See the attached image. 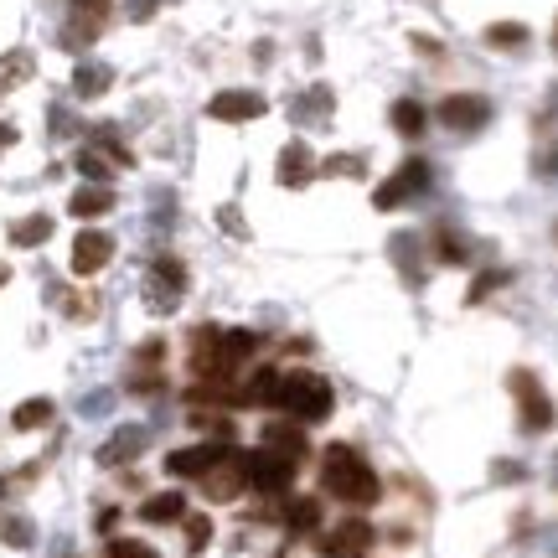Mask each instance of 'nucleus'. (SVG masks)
Here are the masks:
<instances>
[{"label":"nucleus","mask_w":558,"mask_h":558,"mask_svg":"<svg viewBox=\"0 0 558 558\" xmlns=\"http://www.w3.org/2000/svg\"><path fill=\"white\" fill-rule=\"evenodd\" d=\"M321 481L336 502H352V507H372L383 496L378 476H372V465L352 450V445H331L326 460H321Z\"/></svg>","instance_id":"f257e3e1"},{"label":"nucleus","mask_w":558,"mask_h":558,"mask_svg":"<svg viewBox=\"0 0 558 558\" xmlns=\"http://www.w3.org/2000/svg\"><path fill=\"white\" fill-rule=\"evenodd\" d=\"M279 409H290L300 424H321L331 419V383L316 378V372H290L285 383H279Z\"/></svg>","instance_id":"f03ea898"},{"label":"nucleus","mask_w":558,"mask_h":558,"mask_svg":"<svg viewBox=\"0 0 558 558\" xmlns=\"http://www.w3.org/2000/svg\"><path fill=\"white\" fill-rule=\"evenodd\" d=\"M512 393H517V414H522V429H553V403H548V393H543V383L533 378L527 367H517L512 372Z\"/></svg>","instance_id":"7ed1b4c3"},{"label":"nucleus","mask_w":558,"mask_h":558,"mask_svg":"<svg viewBox=\"0 0 558 558\" xmlns=\"http://www.w3.org/2000/svg\"><path fill=\"white\" fill-rule=\"evenodd\" d=\"M181 295H186V264H181L176 254H161V259L150 264L145 300H150V310H171Z\"/></svg>","instance_id":"20e7f679"},{"label":"nucleus","mask_w":558,"mask_h":558,"mask_svg":"<svg viewBox=\"0 0 558 558\" xmlns=\"http://www.w3.org/2000/svg\"><path fill=\"white\" fill-rule=\"evenodd\" d=\"M192 378H197V383H228V367H223V331H217V326H197V331H192Z\"/></svg>","instance_id":"39448f33"},{"label":"nucleus","mask_w":558,"mask_h":558,"mask_svg":"<svg viewBox=\"0 0 558 558\" xmlns=\"http://www.w3.org/2000/svg\"><path fill=\"white\" fill-rule=\"evenodd\" d=\"M290 476H295V460L274 455V450L248 455V486H254V491H264V496H290Z\"/></svg>","instance_id":"423d86ee"},{"label":"nucleus","mask_w":558,"mask_h":558,"mask_svg":"<svg viewBox=\"0 0 558 558\" xmlns=\"http://www.w3.org/2000/svg\"><path fill=\"white\" fill-rule=\"evenodd\" d=\"M424 186H429V166H424V161H409L403 171H393V176L378 186V192H372V207H378V212H393V207L409 202L414 192H424Z\"/></svg>","instance_id":"0eeeda50"},{"label":"nucleus","mask_w":558,"mask_h":558,"mask_svg":"<svg viewBox=\"0 0 558 558\" xmlns=\"http://www.w3.org/2000/svg\"><path fill=\"white\" fill-rule=\"evenodd\" d=\"M486 119H491V104L481 99V93H450V99H440V124L455 130V135L481 130Z\"/></svg>","instance_id":"6e6552de"},{"label":"nucleus","mask_w":558,"mask_h":558,"mask_svg":"<svg viewBox=\"0 0 558 558\" xmlns=\"http://www.w3.org/2000/svg\"><path fill=\"white\" fill-rule=\"evenodd\" d=\"M372 538H378V533H372L362 517H347V522H336L331 533L321 538V553H326V558H367Z\"/></svg>","instance_id":"1a4fd4ad"},{"label":"nucleus","mask_w":558,"mask_h":558,"mask_svg":"<svg viewBox=\"0 0 558 558\" xmlns=\"http://www.w3.org/2000/svg\"><path fill=\"white\" fill-rule=\"evenodd\" d=\"M109 259H114V238H109L104 228H83V233L73 238V274H78V279H93Z\"/></svg>","instance_id":"9d476101"},{"label":"nucleus","mask_w":558,"mask_h":558,"mask_svg":"<svg viewBox=\"0 0 558 558\" xmlns=\"http://www.w3.org/2000/svg\"><path fill=\"white\" fill-rule=\"evenodd\" d=\"M269 104H264V93L254 88H228V93H217V99L207 104L212 119H223V124H248V119H259Z\"/></svg>","instance_id":"9b49d317"},{"label":"nucleus","mask_w":558,"mask_h":558,"mask_svg":"<svg viewBox=\"0 0 558 558\" xmlns=\"http://www.w3.org/2000/svg\"><path fill=\"white\" fill-rule=\"evenodd\" d=\"M248 486V460H238L233 450L223 455V460H217L212 465V471L202 476V491L212 496V502H233V496Z\"/></svg>","instance_id":"f8f14e48"},{"label":"nucleus","mask_w":558,"mask_h":558,"mask_svg":"<svg viewBox=\"0 0 558 558\" xmlns=\"http://www.w3.org/2000/svg\"><path fill=\"white\" fill-rule=\"evenodd\" d=\"M228 455V445H192V450H171L166 455V471L171 476H192V481H202L217 460Z\"/></svg>","instance_id":"ddd939ff"},{"label":"nucleus","mask_w":558,"mask_h":558,"mask_svg":"<svg viewBox=\"0 0 558 558\" xmlns=\"http://www.w3.org/2000/svg\"><path fill=\"white\" fill-rule=\"evenodd\" d=\"M310 176H316V161H310L305 140H290L285 155H279V181H285V186H305Z\"/></svg>","instance_id":"4468645a"},{"label":"nucleus","mask_w":558,"mask_h":558,"mask_svg":"<svg viewBox=\"0 0 558 558\" xmlns=\"http://www.w3.org/2000/svg\"><path fill=\"white\" fill-rule=\"evenodd\" d=\"M264 450L285 455V460H305V455H310L300 424H269V429H264Z\"/></svg>","instance_id":"2eb2a0df"},{"label":"nucleus","mask_w":558,"mask_h":558,"mask_svg":"<svg viewBox=\"0 0 558 558\" xmlns=\"http://www.w3.org/2000/svg\"><path fill=\"white\" fill-rule=\"evenodd\" d=\"M109 207H114V192H109L104 181H88V186H78V192L68 197V212L73 217H104Z\"/></svg>","instance_id":"dca6fc26"},{"label":"nucleus","mask_w":558,"mask_h":558,"mask_svg":"<svg viewBox=\"0 0 558 558\" xmlns=\"http://www.w3.org/2000/svg\"><path fill=\"white\" fill-rule=\"evenodd\" d=\"M109 83H114V68H104V62H78V73H73L78 99H99V93H109Z\"/></svg>","instance_id":"f3484780"},{"label":"nucleus","mask_w":558,"mask_h":558,"mask_svg":"<svg viewBox=\"0 0 558 558\" xmlns=\"http://www.w3.org/2000/svg\"><path fill=\"white\" fill-rule=\"evenodd\" d=\"M52 238V217L47 212H31V217H21V223H11V243L16 248H42Z\"/></svg>","instance_id":"a211bd4d"},{"label":"nucleus","mask_w":558,"mask_h":558,"mask_svg":"<svg viewBox=\"0 0 558 558\" xmlns=\"http://www.w3.org/2000/svg\"><path fill=\"white\" fill-rule=\"evenodd\" d=\"M140 450H145V429H135V424H130V429H119L114 440L99 450V460H104V465H124V460L140 455Z\"/></svg>","instance_id":"6ab92c4d"},{"label":"nucleus","mask_w":558,"mask_h":558,"mask_svg":"<svg viewBox=\"0 0 558 558\" xmlns=\"http://www.w3.org/2000/svg\"><path fill=\"white\" fill-rule=\"evenodd\" d=\"M279 383H285V378H279L274 367L254 372V378H248V388H243V403H259V409H269V403H274V409H279Z\"/></svg>","instance_id":"aec40b11"},{"label":"nucleus","mask_w":558,"mask_h":558,"mask_svg":"<svg viewBox=\"0 0 558 558\" xmlns=\"http://www.w3.org/2000/svg\"><path fill=\"white\" fill-rule=\"evenodd\" d=\"M145 522H181L186 517V496L181 491H161V496H150V502L140 507Z\"/></svg>","instance_id":"412c9836"},{"label":"nucleus","mask_w":558,"mask_h":558,"mask_svg":"<svg viewBox=\"0 0 558 558\" xmlns=\"http://www.w3.org/2000/svg\"><path fill=\"white\" fill-rule=\"evenodd\" d=\"M285 522H290V533H316V527H321V502H316V496H295Z\"/></svg>","instance_id":"4be33fe9"},{"label":"nucleus","mask_w":558,"mask_h":558,"mask_svg":"<svg viewBox=\"0 0 558 558\" xmlns=\"http://www.w3.org/2000/svg\"><path fill=\"white\" fill-rule=\"evenodd\" d=\"M424 124H429V114H424L414 99H398V104H393V130H398V135L414 140V135H424Z\"/></svg>","instance_id":"5701e85b"},{"label":"nucleus","mask_w":558,"mask_h":558,"mask_svg":"<svg viewBox=\"0 0 558 558\" xmlns=\"http://www.w3.org/2000/svg\"><path fill=\"white\" fill-rule=\"evenodd\" d=\"M52 414H57L52 398H26L21 409L11 414V424H16V429H42V424H52Z\"/></svg>","instance_id":"b1692460"},{"label":"nucleus","mask_w":558,"mask_h":558,"mask_svg":"<svg viewBox=\"0 0 558 558\" xmlns=\"http://www.w3.org/2000/svg\"><path fill=\"white\" fill-rule=\"evenodd\" d=\"M248 352H254V336H248V331H223V367H228V378L248 362Z\"/></svg>","instance_id":"393cba45"},{"label":"nucleus","mask_w":558,"mask_h":558,"mask_svg":"<svg viewBox=\"0 0 558 558\" xmlns=\"http://www.w3.org/2000/svg\"><path fill=\"white\" fill-rule=\"evenodd\" d=\"M21 78H31V52H6L0 57V93L16 88Z\"/></svg>","instance_id":"a878e982"},{"label":"nucleus","mask_w":558,"mask_h":558,"mask_svg":"<svg viewBox=\"0 0 558 558\" xmlns=\"http://www.w3.org/2000/svg\"><path fill=\"white\" fill-rule=\"evenodd\" d=\"M429 248H434V259H445V264H465V243L450 233V228H440L429 238Z\"/></svg>","instance_id":"bb28decb"},{"label":"nucleus","mask_w":558,"mask_h":558,"mask_svg":"<svg viewBox=\"0 0 558 558\" xmlns=\"http://www.w3.org/2000/svg\"><path fill=\"white\" fill-rule=\"evenodd\" d=\"M486 42H491V47H527V26H517V21H496V26L486 31Z\"/></svg>","instance_id":"cd10ccee"},{"label":"nucleus","mask_w":558,"mask_h":558,"mask_svg":"<svg viewBox=\"0 0 558 558\" xmlns=\"http://www.w3.org/2000/svg\"><path fill=\"white\" fill-rule=\"evenodd\" d=\"M78 171H83L88 181H109V155H104L99 145H88V150H78Z\"/></svg>","instance_id":"c85d7f7f"},{"label":"nucleus","mask_w":558,"mask_h":558,"mask_svg":"<svg viewBox=\"0 0 558 558\" xmlns=\"http://www.w3.org/2000/svg\"><path fill=\"white\" fill-rule=\"evenodd\" d=\"M109 6H114V0H73V16L88 21V26H104L109 21Z\"/></svg>","instance_id":"c756f323"},{"label":"nucleus","mask_w":558,"mask_h":558,"mask_svg":"<svg viewBox=\"0 0 558 558\" xmlns=\"http://www.w3.org/2000/svg\"><path fill=\"white\" fill-rule=\"evenodd\" d=\"M104 558H155V548L150 543H135V538H114L104 548Z\"/></svg>","instance_id":"7c9ffc66"},{"label":"nucleus","mask_w":558,"mask_h":558,"mask_svg":"<svg viewBox=\"0 0 558 558\" xmlns=\"http://www.w3.org/2000/svg\"><path fill=\"white\" fill-rule=\"evenodd\" d=\"M181 522H186V548H207L212 522H207V517H181Z\"/></svg>","instance_id":"2f4dec72"},{"label":"nucleus","mask_w":558,"mask_h":558,"mask_svg":"<svg viewBox=\"0 0 558 558\" xmlns=\"http://www.w3.org/2000/svg\"><path fill=\"white\" fill-rule=\"evenodd\" d=\"M321 171H326V176H362V161H357V155H331Z\"/></svg>","instance_id":"473e14b6"},{"label":"nucleus","mask_w":558,"mask_h":558,"mask_svg":"<svg viewBox=\"0 0 558 558\" xmlns=\"http://www.w3.org/2000/svg\"><path fill=\"white\" fill-rule=\"evenodd\" d=\"M6 543H31V527H21V522H6Z\"/></svg>","instance_id":"72a5a7b5"},{"label":"nucleus","mask_w":558,"mask_h":558,"mask_svg":"<svg viewBox=\"0 0 558 558\" xmlns=\"http://www.w3.org/2000/svg\"><path fill=\"white\" fill-rule=\"evenodd\" d=\"M0 145H16V124H0Z\"/></svg>","instance_id":"f704fd0d"},{"label":"nucleus","mask_w":558,"mask_h":558,"mask_svg":"<svg viewBox=\"0 0 558 558\" xmlns=\"http://www.w3.org/2000/svg\"><path fill=\"white\" fill-rule=\"evenodd\" d=\"M6 279H11V269H6V264H0V285H6Z\"/></svg>","instance_id":"c9c22d12"},{"label":"nucleus","mask_w":558,"mask_h":558,"mask_svg":"<svg viewBox=\"0 0 558 558\" xmlns=\"http://www.w3.org/2000/svg\"><path fill=\"white\" fill-rule=\"evenodd\" d=\"M553 47H558V26H553Z\"/></svg>","instance_id":"e433bc0d"}]
</instances>
